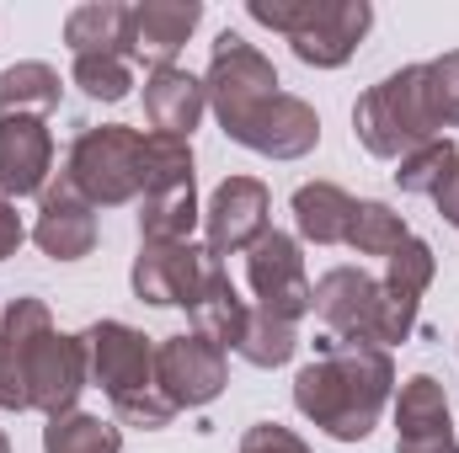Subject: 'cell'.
Returning a JSON list of instances; mask_svg holds the SVG:
<instances>
[{
  "label": "cell",
  "instance_id": "obj_1",
  "mask_svg": "<svg viewBox=\"0 0 459 453\" xmlns=\"http://www.w3.org/2000/svg\"><path fill=\"white\" fill-rule=\"evenodd\" d=\"M86 384V341L54 331L43 299H11L0 315V411H43L54 422L75 411Z\"/></svg>",
  "mask_w": 459,
  "mask_h": 453
},
{
  "label": "cell",
  "instance_id": "obj_2",
  "mask_svg": "<svg viewBox=\"0 0 459 453\" xmlns=\"http://www.w3.org/2000/svg\"><path fill=\"white\" fill-rule=\"evenodd\" d=\"M395 395V363L368 341H326L316 363L294 373V406L332 443H363Z\"/></svg>",
  "mask_w": 459,
  "mask_h": 453
},
{
  "label": "cell",
  "instance_id": "obj_3",
  "mask_svg": "<svg viewBox=\"0 0 459 453\" xmlns=\"http://www.w3.org/2000/svg\"><path fill=\"white\" fill-rule=\"evenodd\" d=\"M86 341V368L91 384L113 400V416L139 427V432H160L171 427L177 406L155 389V341L123 321H97L91 331H81Z\"/></svg>",
  "mask_w": 459,
  "mask_h": 453
},
{
  "label": "cell",
  "instance_id": "obj_4",
  "mask_svg": "<svg viewBox=\"0 0 459 453\" xmlns=\"http://www.w3.org/2000/svg\"><path fill=\"white\" fill-rule=\"evenodd\" d=\"M352 133L379 160H406L411 150L438 139V123L428 113V91H422V64H401L395 75L368 86L352 107Z\"/></svg>",
  "mask_w": 459,
  "mask_h": 453
},
{
  "label": "cell",
  "instance_id": "obj_5",
  "mask_svg": "<svg viewBox=\"0 0 459 453\" xmlns=\"http://www.w3.org/2000/svg\"><path fill=\"white\" fill-rule=\"evenodd\" d=\"M65 182L91 209H123L144 192V133L128 123L86 128L65 155Z\"/></svg>",
  "mask_w": 459,
  "mask_h": 453
},
{
  "label": "cell",
  "instance_id": "obj_6",
  "mask_svg": "<svg viewBox=\"0 0 459 453\" xmlns=\"http://www.w3.org/2000/svg\"><path fill=\"white\" fill-rule=\"evenodd\" d=\"M204 91H209V113L220 117V128H230V123H240L246 113H256L267 97H278V70L240 32H220L214 48H209Z\"/></svg>",
  "mask_w": 459,
  "mask_h": 453
},
{
  "label": "cell",
  "instance_id": "obj_7",
  "mask_svg": "<svg viewBox=\"0 0 459 453\" xmlns=\"http://www.w3.org/2000/svg\"><path fill=\"white\" fill-rule=\"evenodd\" d=\"M214 251L209 245H193V240H139V256H134V299L139 304H155V310H193L209 272H214Z\"/></svg>",
  "mask_w": 459,
  "mask_h": 453
},
{
  "label": "cell",
  "instance_id": "obj_8",
  "mask_svg": "<svg viewBox=\"0 0 459 453\" xmlns=\"http://www.w3.org/2000/svg\"><path fill=\"white\" fill-rule=\"evenodd\" d=\"M246 283L256 294V310L273 315V321H299L316 310V283L305 278V256H299V240L283 235V229H267L251 251H246Z\"/></svg>",
  "mask_w": 459,
  "mask_h": 453
},
{
  "label": "cell",
  "instance_id": "obj_9",
  "mask_svg": "<svg viewBox=\"0 0 459 453\" xmlns=\"http://www.w3.org/2000/svg\"><path fill=\"white\" fill-rule=\"evenodd\" d=\"M230 363L225 352L198 331H182V337H166L155 346V389L177 406V411H198V406H214L225 395Z\"/></svg>",
  "mask_w": 459,
  "mask_h": 453
},
{
  "label": "cell",
  "instance_id": "obj_10",
  "mask_svg": "<svg viewBox=\"0 0 459 453\" xmlns=\"http://www.w3.org/2000/svg\"><path fill=\"white\" fill-rule=\"evenodd\" d=\"M433 272H438V256L428 240H406L395 256H385V278H379V321H374V346H395L417 331V310H422V294L433 288Z\"/></svg>",
  "mask_w": 459,
  "mask_h": 453
},
{
  "label": "cell",
  "instance_id": "obj_11",
  "mask_svg": "<svg viewBox=\"0 0 459 453\" xmlns=\"http://www.w3.org/2000/svg\"><path fill=\"white\" fill-rule=\"evenodd\" d=\"M225 139H235L240 150L251 155H267V160H299L321 144V113L305 102V97H267L256 113H246L240 123H230Z\"/></svg>",
  "mask_w": 459,
  "mask_h": 453
},
{
  "label": "cell",
  "instance_id": "obj_12",
  "mask_svg": "<svg viewBox=\"0 0 459 453\" xmlns=\"http://www.w3.org/2000/svg\"><path fill=\"white\" fill-rule=\"evenodd\" d=\"M273 192H267V182H256V176H225L220 187H214V198H209V209H204V245L225 261V256H240V251H251L267 229H273Z\"/></svg>",
  "mask_w": 459,
  "mask_h": 453
},
{
  "label": "cell",
  "instance_id": "obj_13",
  "mask_svg": "<svg viewBox=\"0 0 459 453\" xmlns=\"http://www.w3.org/2000/svg\"><path fill=\"white\" fill-rule=\"evenodd\" d=\"M54 171V133L43 117H0V198H43Z\"/></svg>",
  "mask_w": 459,
  "mask_h": 453
},
{
  "label": "cell",
  "instance_id": "obj_14",
  "mask_svg": "<svg viewBox=\"0 0 459 453\" xmlns=\"http://www.w3.org/2000/svg\"><path fill=\"white\" fill-rule=\"evenodd\" d=\"M316 315L337 341H368L374 346V321H379V278L363 267H332L316 283Z\"/></svg>",
  "mask_w": 459,
  "mask_h": 453
},
{
  "label": "cell",
  "instance_id": "obj_15",
  "mask_svg": "<svg viewBox=\"0 0 459 453\" xmlns=\"http://www.w3.org/2000/svg\"><path fill=\"white\" fill-rule=\"evenodd\" d=\"M32 240H38V251L54 256V261H81V256L97 251V209L59 176V182L43 192V203H38Z\"/></svg>",
  "mask_w": 459,
  "mask_h": 453
},
{
  "label": "cell",
  "instance_id": "obj_16",
  "mask_svg": "<svg viewBox=\"0 0 459 453\" xmlns=\"http://www.w3.org/2000/svg\"><path fill=\"white\" fill-rule=\"evenodd\" d=\"M198 21H204L198 0H139L134 5V54L128 59H139L150 70L177 64V54L198 32Z\"/></svg>",
  "mask_w": 459,
  "mask_h": 453
},
{
  "label": "cell",
  "instance_id": "obj_17",
  "mask_svg": "<svg viewBox=\"0 0 459 453\" xmlns=\"http://www.w3.org/2000/svg\"><path fill=\"white\" fill-rule=\"evenodd\" d=\"M374 27V5L368 0H332L326 16L294 38V59L310 64V70H342L347 59L358 54V43L368 38Z\"/></svg>",
  "mask_w": 459,
  "mask_h": 453
},
{
  "label": "cell",
  "instance_id": "obj_18",
  "mask_svg": "<svg viewBox=\"0 0 459 453\" xmlns=\"http://www.w3.org/2000/svg\"><path fill=\"white\" fill-rule=\"evenodd\" d=\"M204 113H209V91L182 64H166V70H150L144 75V117H150V133L193 139V128L204 123Z\"/></svg>",
  "mask_w": 459,
  "mask_h": 453
},
{
  "label": "cell",
  "instance_id": "obj_19",
  "mask_svg": "<svg viewBox=\"0 0 459 453\" xmlns=\"http://www.w3.org/2000/svg\"><path fill=\"white\" fill-rule=\"evenodd\" d=\"M65 43L75 59L86 54H117L128 59L134 54V5L123 0H86L65 16Z\"/></svg>",
  "mask_w": 459,
  "mask_h": 453
},
{
  "label": "cell",
  "instance_id": "obj_20",
  "mask_svg": "<svg viewBox=\"0 0 459 453\" xmlns=\"http://www.w3.org/2000/svg\"><path fill=\"white\" fill-rule=\"evenodd\" d=\"M352 214H358V198L337 182H305L294 192V225H299V240L310 245H347Z\"/></svg>",
  "mask_w": 459,
  "mask_h": 453
},
{
  "label": "cell",
  "instance_id": "obj_21",
  "mask_svg": "<svg viewBox=\"0 0 459 453\" xmlns=\"http://www.w3.org/2000/svg\"><path fill=\"white\" fill-rule=\"evenodd\" d=\"M193 315V331L198 337H209L220 352H235V341L246 331V299L235 294V283H230L225 261H214V272H209V283H204V294H198V304L187 310Z\"/></svg>",
  "mask_w": 459,
  "mask_h": 453
},
{
  "label": "cell",
  "instance_id": "obj_22",
  "mask_svg": "<svg viewBox=\"0 0 459 453\" xmlns=\"http://www.w3.org/2000/svg\"><path fill=\"white\" fill-rule=\"evenodd\" d=\"M65 97V81L43 59H22L0 70V117H48Z\"/></svg>",
  "mask_w": 459,
  "mask_h": 453
},
{
  "label": "cell",
  "instance_id": "obj_23",
  "mask_svg": "<svg viewBox=\"0 0 459 453\" xmlns=\"http://www.w3.org/2000/svg\"><path fill=\"white\" fill-rule=\"evenodd\" d=\"M455 432L449 395L433 373H411L395 395V438H444Z\"/></svg>",
  "mask_w": 459,
  "mask_h": 453
},
{
  "label": "cell",
  "instance_id": "obj_24",
  "mask_svg": "<svg viewBox=\"0 0 459 453\" xmlns=\"http://www.w3.org/2000/svg\"><path fill=\"white\" fill-rule=\"evenodd\" d=\"M204 219L198 209V187H166L139 198V240H193V229Z\"/></svg>",
  "mask_w": 459,
  "mask_h": 453
},
{
  "label": "cell",
  "instance_id": "obj_25",
  "mask_svg": "<svg viewBox=\"0 0 459 453\" xmlns=\"http://www.w3.org/2000/svg\"><path fill=\"white\" fill-rule=\"evenodd\" d=\"M43 453H123V432L91 411H65L43 427Z\"/></svg>",
  "mask_w": 459,
  "mask_h": 453
},
{
  "label": "cell",
  "instance_id": "obj_26",
  "mask_svg": "<svg viewBox=\"0 0 459 453\" xmlns=\"http://www.w3.org/2000/svg\"><path fill=\"white\" fill-rule=\"evenodd\" d=\"M235 352H240L251 368H283V363L299 352V331H294L289 321H273V315L251 310V315H246V331L235 341Z\"/></svg>",
  "mask_w": 459,
  "mask_h": 453
},
{
  "label": "cell",
  "instance_id": "obj_27",
  "mask_svg": "<svg viewBox=\"0 0 459 453\" xmlns=\"http://www.w3.org/2000/svg\"><path fill=\"white\" fill-rule=\"evenodd\" d=\"M406 240H411V229H406V219L390 203H358L352 229H347V245L358 256H395Z\"/></svg>",
  "mask_w": 459,
  "mask_h": 453
},
{
  "label": "cell",
  "instance_id": "obj_28",
  "mask_svg": "<svg viewBox=\"0 0 459 453\" xmlns=\"http://www.w3.org/2000/svg\"><path fill=\"white\" fill-rule=\"evenodd\" d=\"M193 182V139H171V133H144V192H166V187H187Z\"/></svg>",
  "mask_w": 459,
  "mask_h": 453
},
{
  "label": "cell",
  "instance_id": "obj_29",
  "mask_svg": "<svg viewBox=\"0 0 459 453\" xmlns=\"http://www.w3.org/2000/svg\"><path fill=\"white\" fill-rule=\"evenodd\" d=\"M459 160V150H455V139L449 133H438V139H428L422 150H411L406 160H395V187L401 192H438V182L449 176V166Z\"/></svg>",
  "mask_w": 459,
  "mask_h": 453
},
{
  "label": "cell",
  "instance_id": "obj_30",
  "mask_svg": "<svg viewBox=\"0 0 459 453\" xmlns=\"http://www.w3.org/2000/svg\"><path fill=\"white\" fill-rule=\"evenodd\" d=\"M70 81H75L91 102H123V97L134 91V70H128V59H117V54H86V59H75V64H70Z\"/></svg>",
  "mask_w": 459,
  "mask_h": 453
},
{
  "label": "cell",
  "instance_id": "obj_31",
  "mask_svg": "<svg viewBox=\"0 0 459 453\" xmlns=\"http://www.w3.org/2000/svg\"><path fill=\"white\" fill-rule=\"evenodd\" d=\"M422 91H428V113L438 128H459V48L438 54L422 64Z\"/></svg>",
  "mask_w": 459,
  "mask_h": 453
},
{
  "label": "cell",
  "instance_id": "obj_32",
  "mask_svg": "<svg viewBox=\"0 0 459 453\" xmlns=\"http://www.w3.org/2000/svg\"><path fill=\"white\" fill-rule=\"evenodd\" d=\"M240 453H310V443L299 432L278 427V422H256V427L240 432Z\"/></svg>",
  "mask_w": 459,
  "mask_h": 453
},
{
  "label": "cell",
  "instance_id": "obj_33",
  "mask_svg": "<svg viewBox=\"0 0 459 453\" xmlns=\"http://www.w3.org/2000/svg\"><path fill=\"white\" fill-rule=\"evenodd\" d=\"M22 240H27V225H22L16 203H11V198H0V261H5V256H16V251H22Z\"/></svg>",
  "mask_w": 459,
  "mask_h": 453
},
{
  "label": "cell",
  "instance_id": "obj_34",
  "mask_svg": "<svg viewBox=\"0 0 459 453\" xmlns=\"http://www.w3.org/2000/svg\"><path fill=\"white\" fill-rule=\"evenodd\" d=\"M433 198H438V214H444V219L459 229V160L449 166V176L438 182V192H433Z\"/></svg>",
  "mask_w": 459,
  "mask_h": 453
},
{
  "label": "cell",
  "instance_id": "obj_35",
  "mask_svg": "<svg viewBox=\"0 0 459 453\" xmlns=\"http://www.w3.org/2000/svg\"><path fill=\"white\" fill-rule=\"evenodd\" d=\"M395 453H459L455 432H444V438H395Z\"/></svg>",
  "mask_w": 459,
  "mask_h": 453
},
{
  "label": "cell",
  "instance_id": "obj_36",
  "mask_svg": "<svg viewBox=\"0 0 459 453\" xmlns=\"http://www.w3.org/2000/svg\"><path fill=\"white\" fill-rule=\"evenodd\" d=\"M0 453H11V438H5V432H0Z\"/></svg>",
  "mask_w": 459,
  "mask_h": 453
}]
</instances>
